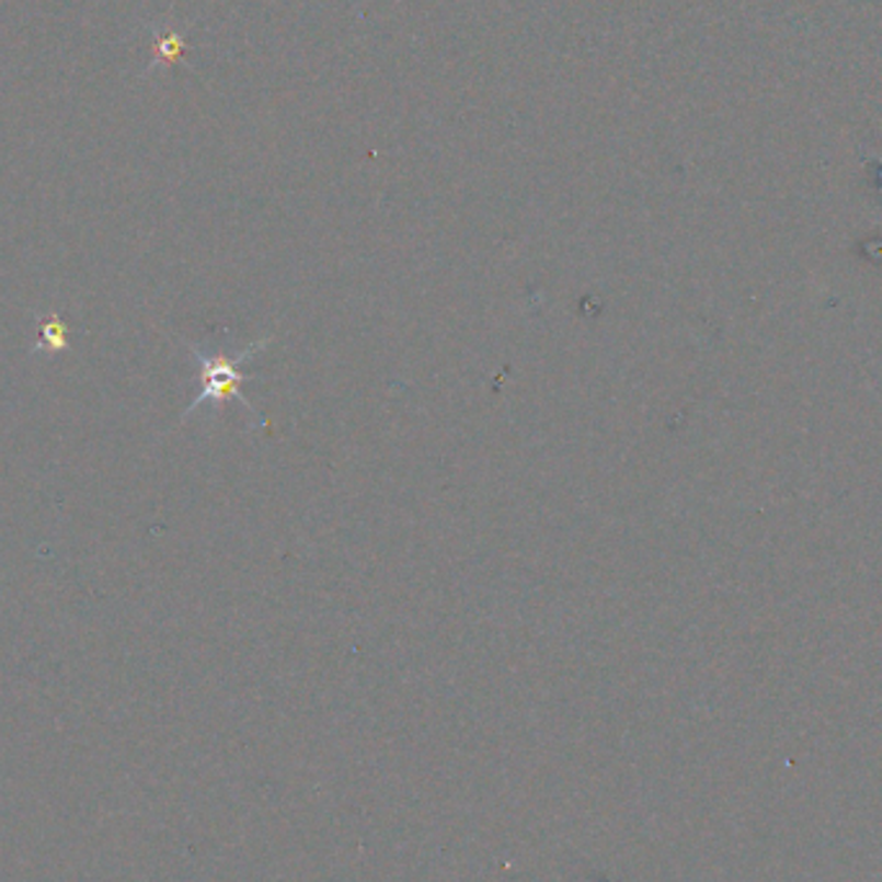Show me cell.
Wrapping results in <instances>:
<instances>
[{"instance_id": "1", "label": "cell", "mask_w": 882, "mask_h": 882, "mask_svg": "<svg viewBox=\"0 0 882 882\" xmlns=\"http://www.w3.org/2000/svg\"><path fill=\"white\" fill-rule=\"evenodd\" d=\"M186 346L196 364H199V392H196V398L186 405L181 419L186 421L188 415L202 411V408H215V411H220L222 403L236 400V403L243 405L245 411L256 419L259 428H268L266 415L243 396V385L251 380V377L243 371V364L256 359L264 348L272 346V335L251 341V344L238 348V352H217V348H204L199 344H186Z\"/></svg>"}, {"instance_id": "2", "label": "cell", "mask_w": 882, "mask_h": 882, "mask_svg": "<svg viewBox=\"0 0 882 882\" xmlns=\"http://www.w3.org/2000/svg\"><path fill=\"white\" fill-rule=\"evenodd\" d=\"M68 348V325L65 320L57 316H49L47 320L39 323V341L32 348V354L36 352H65Z\"/></svg>"}]
</instances>
